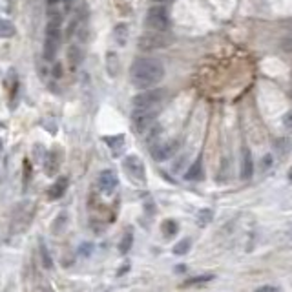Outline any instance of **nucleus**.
<instances>
[{
	"label": "nucleus",
	"instance_id": "1",
	"mask_svg": "<svg viewBox=\"0 0 292 292\" xmlns=\"http://www.w3.org/2000/svg\"><path fill=\"white\" fill-rule=\"evenodd\" d=\"M164 77V68L161 61L152 57H141L134 61L130 68V80L139 90H150L152 86L159 84Z\"/></svg>",
	"mask_w": 292,
	"mask_h": 292
},
{
	"label": "nucleus",
	"instance_id": "2",
	"mask_svg": "<svg viewBox=\"0 0 292 292\" xmlns=\"http://www.w3.org/2000/svg\"><path fill=\"white\" fill-rule=\"evenodd\" d=\"M164 99H166V90L163 88H150L146 91H141L139 95L134 97V110H161Z\"/></svg>",
	"mask_w": 292,
	"mask_h": 292
},
{
	"label": "nucleus",
	"instance_id": "3",
	"mask_svg": "<svg viewBox=\"0 0 292 292\" xmlns=\"http://www.w3.org/2000/svg\"><path fill=\"white\" fill-rule=\"evenodd\" d=\"M146 28L152 29V31H157V33H163L168 29V13L166 9L161 6L150 7L148 13H146Z\"/></svg>",
	"mask_w": 292,
	"mask_h": 292
},
{
	"label": "nucleus",
	"instance_id": "4",
	"mask_svg": "<svg viewBox=\"0 0 292 292\" xmlns=\"http://www.w3.org/2000/svg\"><path fill=\"white\" fill-rule=\"evenodd\" d=\"M159 110H134L132 113V123H134V128L137 134H145L152 128L153 123H155V117H157Z\"/></svg>",
	"mask_w": 292,
	"mask_h": 292
},
{
	"label": "nucleus",
	"instance_id": "5",
	"mask_svg": "<svg viewBox=\"0 0 292 292\" xmlns=\"http://www.w3.org/2000/svg\"><path fill=\"white\" fill-rule=\"evenodd\" d=\"M124 172L128 175L130 179L134 181V183H139V185H145L146 183V170H145V164L141 161L137 155H128V157L124 159Z\"/></svg>",
	"mask_w": 292,
	"mask_h": 292
},
{
	"label": "nucleus",
	"instance_id": "6",
	"mask_svg": "<svg viewBox=\"0 0 292 292\" xmlns=\"http://www.w3.org/2000/svg\"><path fill=\"white\" fill-rule=\"evenodd\" d=\"M168 37H164L163 33H157V31H148L139 39V50L143 51H153V50H161V48H166L168 46Z\"/></svg>",
	"mask_w": 292,
	"mask_h": 292
},
{
	"label": "nucleus",
	"instance_id": "7",
	"mask_svg": "<svg viewBox=\"0 0 292 292\" xmlns=\"http://www.w3.org/2000/svg\"><path fill=\"white\" fill-rule=\"evenodd\" d=\"M179 148V143L177 141H166V143H159L152 148V157L155 161H166L177 152Z\"/></svg>",
	"mask_w": 292,
	"mask_h": 292
},
{
	"label": "nucleus",
	"instance_id": "8",
	"mask_svg": "<svg viewBox=\"0 0 292 292\" xmlns=\"http://www.w3.org/2000/svg\"><path fill=\"white\" fill-rule=\"evenodd\" d=\"M97 185L101 188V192L104 194H112L119 185V177L113 170H102L99 174V179H97Z\"/></svg>",
	"mask_w": 292,
	"mask_h": 292
},
{
	"label": "nucleus",
	"instance_id": "9",
	"mask_svg": "<svg viewBox=\"0 0 292 292\" xmlns=\"http://www.w3.org/2000/svg\"><path fill=\"white\" fill-rule=\"evenodd\" d=\"M62 159H64V155H62L61 148H53V150H50L48 152V155H46V166H44V172L48 175H55L57 172H59V168H61L62 164Z\"/></svg>",
	"mask_w": 292,
	"mask_h": 292
},
{
	"label": "nucleus",
	"instance_id": "10",
	"mask_svg": "<svg viewBox=\"0 0 292 292\" xmlns=\"http://www.w3.org/2000/svg\"><path fill=\"white\" fill-rule=\"evenodd\" d=\"M254 175V159L248 148H243V161H241V179L250 181Z\"/></svg>",
	"mask_w": 292,
	"mask_h": 292
},
{
	"label": "nucleus",
	"instance_id": "11",
	"mask_svg": "<svg viewBox=\"0 0 292 292\" xmlns=\"http://www.w3.org/2000/svg\"><path fill=\"white\" fill-rule=\"evenodd\" d=\"M66 188H68V179L66 177H61V179H57L55 183L46 190V196H48V199H51V201L61 199V197L64 196V192H66Z\"/></svg>",
	"mask_w": 292,
	"mask_h": 292
},
{
	"label": "nucleus",
	"instance_id": "12",
	"mask_svg": "<svg viewBox=\"0 0 292 292\" xmlns=\"http://www.w3.org/2000/svg\"><path fill=\"white\" fill-rule=\"evenodd\" d=\"M201 177H203V163H201V159H197L196 163L186 170L185 179L186 181H199Z\"/></svg>",
	"mask_w": 292,
	"mask_h": 292
},
{
	"label": "nucleus",
	"instance_id": "13",
	"mask_svg": "<svg viewBox=\"0 0 292 292\" xmlns=\"http://www.w3.org/2000/svg\"><path fill=\"white\" fill-rule=\"evenodd\" d=\"M104 143H106V145L113 150V155H119V150H123V146H124V135L104 137Z\"/></svg>",
	"mask_w": 292,
	"mask_h": 292
},
{
	"label": "nucleus",
	"instance_id": "14",
	"mask_svg": "<svg viewBox=\"0 0 292 292\" xmlns=\"http://www.w3.org/2000/svg\"><path fill=\"white\" fill-rule=\"evenodd\" d=\"M57 50H59V40L46 39V44H44V59L46 61H53V59H55Z\"/></svg>",
	"mask_w": 292,
	"mask_h": 292
},
{
	"label": "nucleus",
	"instance_id": "15",
	"mask_svg": "<svg viewBox=\"0 0 292 292\" xmlns=\"http://www.w3.org/2000/svg\"><path fill=\"white\" fill-rule=\"evenodd\" d=\"M68 59H70L72 68H77L80 62H82V50L77 48V46H70V50H68Z\"/></svg>",
	"mask_w": 292,
	"mask_h": 292
},
{
	"label": "nucleus",
	"instance_id": "16",
	"mask_svg": "<svg viewBox=\"0 0 292 292\" xmlns=\"http://www.w3.org/2000/svg\"><path fill=\"white\" fill-rule=\"evenodd\" d=\"M106 70L110 73V77H115L119 73V59L115 53H108L106 55Z\"/></svg>",
	"mask_w": 292,
	"mask_h": 292
},
{
	"label": "nucleus",
	"instance_id": "17",
	"mask_svg": "<svg viewBox=\"0 0 292 292\" xmlns=\"http://www.w3.org/2000/svg\"><path fill=\"white\" fill-rule=\"evenodd\" d=\"M132 245H134V232L126 230V234H124L123 239H121V243H119V252H121V254L130 252Z\"/></svg>",
	"mask_w": 292,
	"mask_h": 292
},
{
	"label": "nucleus",
	"instance_id": "18",
	"mask_svg": "<svg viewBox=\"0 0 292 292\" xmlns=\"http://www.w3.org/2000/svg\"><path fill=\"white\" fill-rule=\"evenodd\" d=\"M15 35V26L9 20H0V39H9Z\"/></svg>",
	"mask_w": 292,
	"mask_h": 292
},
{
	"label": "nucleus",
	"instance_id": "19",
	"mask_svg": "<svg viewBox=\"0 0 292 292\" xmlns=\"http://www.w3.org/2000/svg\"><path fill=\"white\" fill-rule=\"evenodd\" d=\"M113 35H115V39H117V42L121 46L126 44V40H128V26L126 24H119L117 28H115V31H113Z\"/></svg>",
	"mask_w": 292,
	"mask_h": 292
},
{
	"label": "nucleus",
	"instance_id": "20",
	"mask_svg": "<svg viewBox=\"0 0 292 292\" xmlns=\"http://www.w3.org/2000/svg\"><path fill=\"white\" fill-rule=\"evenodd\" d=\"M66 221H68V214L66 212H61V214H59V216H57V219L53 221L55 225L51 226L53 234H61V232L66 228Z\"/></svg>",
	"mask_w": 292,
	"mask_h": 292
},
{
	"label": "nucleus",
	"instance_id": "21",
	"mask_svg": "<svg viewBox=\"0 0 292 292\" xmlns=\"http://www.w3.org/2000/svg\"><path fill=\"white\" fill-rule=\"evenodd\" d=\"M190 247H192L190 237H185V239H181V241L174 247V254L175 256H183V254H186L190 250Z\"/></svg>",
	"mask_w": 292,
	"mask_h": 292
},
{
	"label": "nucleus",
	"instance_id": "22",
	"mask_svg": "<svg viewBox=\"0 0 292 292\" xmlns=\"http://www.w3.org/2000/svg\"><path fill=\"white\" fill-rule=\"evenodd\" d=\"M40 256H42V263H44V267L46 269H51L53 267V259H51V256H50V250L46 248V245H44V241L40 239Z\"/></svg>",
	"mask_w": 292,
	"mask_h": 292
},
{
	"label": "nucleus",
	"instance_id": "23",
	"mask_svg": "<svg viewBox=\"0 0 292 292\" xmlns=\"http://www.w3.org/2000/svg\"><path fill=\"white\" fill-rule=\"evenodd\" d=\"M214 276L207 274V276H199V278H192V280L185 281V285L183 287H194V285H203V283H207V281L212 280Z\"/></svg>",
	"mask_w": 292,
	"mask_h": 292
},
{
	"label": "nucleus",
	"instance_id": "24",
	"mask_svg": "<svg viewBox=\"0 0 292 292\" xmlns=\"http://www.w3.org/2000/svg\"><path fill=\"white\" fill-rule=\"evenodd\" d=\"M210 219H212V210H210V208H203L201 212H199V216H197L199 225H208Z\"/></svg>",
	"mask_w": 292,
	"mask_h": 292
},
{
	"label": "nucleus",
	"instance_id": "25",
	"mask_svg": "<svg viewBox=\"0 0 292 292\" xmlns=\"http://www.w3.org/2000/svg\"><path fill=\"white\" fill-rule=\"evenodd\" d=\"M163 232H164V236L166 237L174 236L175 232H177V225H175V221H164Z\"/></svg>",
	"mask_w": 292,
	"mask_h": 292
},
{
	"label": "nucleus",
	"instance_id": "26",
	"mask_svg": "<svg viewBox=\"0 0 292 292\" xmlns=\"http://www.w3.org/2000/svg\"><path fill=\"white\" fill-rule=\"evenodd\" d=\"M283 126H285L287 130H292V110H289V112L283 115Z\"/></svg>",
	"mask_w": 292,
	"mask_h": 292
},
{
	"label": "nucleus",
	"instance_id": "27",
	"mask_svg": "<svg viewBox=\"0 0 292 292\" xmlns=\"http://www.w3.org/2000/svg\"><path fill=\"white\" fill-rule=\"evenodd\" d=\"M254 292H280V287H274V285H263V287H258Z\"/></svg>",
	"mask_w": 292,
	"mask_h": 292
},
{
	"label": "nucleus",
	"instance_id": "28",
	"mask_svg": "<svg viewBox=\"0 0 292 292\" xmlns=\"http://www.w3.org/2000/svg\"><path fill=\"white\" fill-rule=\"evenodd\" d=\"M53 75H55V77H61V75H62V66H61V64H55V70H53Z\"/></svg>",
	"mask_w": 292,
	"mask_h": 292
},
{
	"label": "nucleus",
	"instance_id": "29",
	"mask_svg": "<svg viewBox=\"0 0 292 292\" xmlns=\"http://www.w3.org/2000/svg\"><path fill=\"white\" fill-rule=\"evenodd\" d=\"M88 250H91V245H82V248H80V252H82V256H88Z\"/></svg>",
	"mask_w": 292,
	"mask_h": 292
},
{
	"label": "nucleus",
	"instance_id": "30",
	"mask_svg": "<svg viewBox=\"0 0 292 292\" xmlns=\"http://www.w3.org/2000/svg\"><path fill=\"white\" fill-rule=\"evenodd\" d=\"M48 2H50V4H57V2H59V0H48Z\"/></svg>",
	"mask_w": 292,
	"mask_h": 292
},
{
	"label": "nucleus",
	"instance_id": "31",
	"mask_svg": "<svg viewBox=\"0 0 292 292\" xmlns=\"http://www.w3.org/2000/svg\"><path fill=\"white\" fill-rule=\"evenodd\" d=\"M155 2H166V0H155Z\"/></svg>",
	"mask_w": 292,
	"mask_h": 292
},
{
	"label": "nucleus",
	"instance_id": "32",
	"mask_svg": "<svg viewBox=\"0 0 292 292\" xmlns=\"http://www.w3.org/2000/svg\"><path fill=\"white\" fill-rule=\"evenodd\" d=\"M0 150H2V145H0Z\"/></svg>",
	"mask_w": 292,
	"mask_h": 292
}]
</instances>
